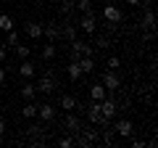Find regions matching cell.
<instances>
[{
	"mask_svg": "<svg viewBox=\"0 0 158 148\" xmlns=\"http://www.w3.org/2000/svg\"><path fill=\"white\" fill-rule=\"evenodd\" d=\"M77 27L82 29V32H87V34H95V29H98V19H95V13H82L79 16V21H77Z\"/></svg>",
	"mask_w": 158,
	"mask_h": 148,
	"instance_id": "obj_3",
	"label": "cell"
},
{
	"mask_svg": "<svg viewBox=\"0 0 158 148\" xmlns=\"http://www.w3.org/2000/svg\"><path fill=\"white\" fill-rule=\"evenodd\" d=\"M56 3H58V0H56Z\"/></svg>",
	"mask_w": 158,
	"mask_h": 148,
	"instance_id": "obj_36",
	"label": "cell"
},
{
	"mask_svg": "<svg viewBox=\"0 0 158 148\" xmlns=\"http://www.w3.org/2000/svg\"><path fill=\"white\" fill-rule=\"evenodd\" d=\"M106 95H108V90L103 87V82H95V85L90 87V98H92V101H103Z\"/></svg>",
	"mask_w": 158,
	"mask_h": 148,
	"instance_id": "obj_13",
	"label": "cell"
},
{
	"mask_svg": "<svg viewBox=\"0 0 158 148\" xmlns=\"http://www.w3.org/2000/svg\"><path fill=\"white\" fill-rule=\"evenodd\" d=\"M0 98H3V87H0Z\"/></svg>",
	"mask_w": 158,
	"mask_h": 148,
	"instance_id": "obj_35",
	"label": "cell"
},
{
	"mask_svg": "<svg viewBox=\"0 0 158 148\" xmlns=\"http://www.w3.org/2000/svg\"><path fill=\"white\" fill-rule=\"evenodd\" d=\"M127 3H129V6H140L142 0H127Z\"/></svg>",
	"mask_w": 158,
	"mask_h": 148,
	"instance_id": "obj_34",
	"label": "cell"
},
{
	"mask_svg": "<svg viewBox=\"0 0 158 148\" xmlns=\"http://www.w3.org/2000/svg\"><path fill=\"white\" fill-rule=\"evenodd\" d=\"M42 58H45V61H53V58H56V45H53V42H48V45L42 48Z\"/></svg>",
	"mask_w": 158,
	"mask_h": 148,
	"instance_id": "obj_24",
	"label": "cell"
},
{
	"mask_svg": "<svg viewBox=\"0 0 158 148\" xmlns=\"http://www.w3.org/2000/svg\"><path fill=\"white\" fill-rule=\"evenodd\" d=\"M21 114L27 116V119H37V103H27V106L21 108Z\"/></svg>",
	"mask_w": 158,
	"mask_h": 148,
	"instance_id": "obj_22",
	"label": "cell"
},
{
	"mask_svg": "<svg viewBox=\"0 0 158 148\" xmlns=\"http://www.w3.org/2000/svg\"><path fill=\"white\" fill-rule=\"evenodd\" d=\"M27 132L32 137H37L40 143H42V132H45V124H32V127H27Z\"/></svg>",
	"mask_w": 158,
	"mask_h": 148,
	"instance_id": "obj_21",
	"label": "cell"
},
{
	"mask_svg": "<svg viewBox=\"0 0 158 148\" xmlns=\"http://www.w3.org/2000/svg\"><path fill=\"white\" fill-rule=\"evenodd\" d=\"M19 74H21V77H27V80H29V77H34V63L24 58V63L19 66Z\"/></svg>",
	"mask_w": 158,
	"mask_h": 148,
	"instance_id": "obj_18",
	"label": "cell"
},
{
	"mask_svg": "<svg viewBox=\"0 0 158 148\" xmlns=\"http://www.w3.org/2000/svg\"><path fill=\"white\" fill-rule=\"evenodd\" d=\"M8 37H6V45L8 48H16L19 45V34H16V29H11V32H6Z\"/></svg>",
	"mask_w": 158,
	"mask_h": 148,
	"instance_id": "obj_25",
	"label": "cell"
},
{
	"mask_svg": "<svg viewBox=\"0 0 158 148\" xmlns=\"http://www.w3.org/2000/svg\"><path fill=\"white\" fill-rule=\"evenodd\" d=\"M98 45L100 48H111V40H108L106 34H100V37H98Z\"/></svg>",
	"mask_w": 158,
	"mask_h": 148,
	"instance_id": "obj_30",
	"label": "cell"
},
{
	"mask_svg": "<svg viewBox=\"0 0 158 148\" xmlns=\"http://www.w3.org/2000/svg\"><path fill=\"white\" fill-rule=\"evenodd\" d=\"M3 80H6V69L0 66V85H3Z\"/></svg>",
	"mask_w": 158,
	"mask_h": 148,
	"instance_id": "obj_32",
	"label": "cell"
},
{
	"mask_svg": "<svg viewBox=\"0 0 158 148\" xmlns=\"http://www.w3.org/2000/svg\"><path fill=\"white\" fill-rule=\"evenodd\" d=\"M58 146H61V148H71V146H74V137H61Z\"/></svg>",
	"mask_w": 158,
	"mask_h": 148,
	"instance_id": "obj_29",
	"label": "cell"
},
{
	"mask_svg": "<svg viewBox=\"0 0 158 148\" xmlns=\"http://www.w3.org/2000/svg\"><path fill=\"white\" fill-rule=\"evenodd\" d=\"M85 114H87V119L92 122V124H100V127H108V119L103 116V111H100V101H92L90 106L85 108Z\"/></svg>",
	"mask_w": 158,
	"mask_h": 148,
	"instance_id": "obj_1",
	"label": "cell"
},
{
	"mask_svg": "<svg viewBox=\"0 0 158 148\" xmlns=\"http://www.w3.org/2000/svg\"><path fill=\"white\" fill-rule=\"evenodd\" d=\"M142 29H153V27H156V13H153L150 11V8H148V11H145V16H142Z\"/></svg>",
	"mask_w": 158,
	"mask_h": 148,
	"instance_id": "obj_19",
	"label": "cell"
},
{
	"mask_svg": "<svg viewBox=\"0 0 158 148\" xmlns=\"http://www.w3.org/2000/svg\"><path fill=\"white\" fill-rule=\"evenodd\" d=\"M3 132H6V122L0 119V135H3Z\"/></svg>",
	"mask_w": 158,
	"mask_h": 148,
	"instance_id": "obj_33",
	"label": "cell"
},
{
	"mask_svg": "<svg viewBox=\"0 0 158 148\" xmlns=\"http://www.w3.org/2000/svg\"><path fill=\"white\" fill-rule=\"evenodd\" d=\"M61 108L63 111H74V108H77V95H63L61 98Z\"/></svg>",
	"mask_w": 158,
	"mask_h": 148,
	"instance_id": "obj_20",
	"label": "cell"
},
{
	"mask_svg": "<svg viewBox=\"0 0 158 148\" xmlns=\"http://www.w3.org/2000/svg\"><path fill=\"white\" fill-rule=\"evenodd\" d=\"M113 132H116V135H121V137H129L132 132H135V127H132L129 119H118L116 124H113Z\"/></svg>",
	"mask_w": 158,
	"mask_h": 148,
	"instance_id": "obj_8",
	"label": "cell"
},
{
	"mask_svg": "<svg viewBox=\"0 0 158 148\" xmlns=\"http://www.w3.org/2000/svg\"><path fill=\"white\" fill-rule=\"evenodd\" d=\"M66 74H69V80H71V82H77L79 77H82V69H79V63H77V61H71V63L66 66Z\"/></svg>",
	"mask_w": 158,
	"mask_h": 148,
	"instance_id": "obj_16",
	"label": "cell"
},
{
	"mask_svg": "<svg viewBox=\"0 0 158 148\" xmlns=\"http://www.w3.org/2000/svg\"><path fill=\"white\" fill-rule=\"evenodd\" d=\"M63 127H66L69 132H74V135H77V132L82 130V122H79V119H77V116H74V114H69L66 119H63Z\"/></svg>",
	"mask_w": 158,
	"mask_h": 148,
	"instance_id": "obj_11",
	"label": "cell"
},
{
	"mask_svg": "<svg viewBox=\"0 0 158 148\" xmlns=\"http://www.w3.org/2000/svg\"><path fill=\"white\" fill-rule=\"evenodd\" d=\"M42 34L48 37V42H56L58 37H61V27H58V24H45V27H42Z\"/></svg>",
	"mask_w": 158,
	"mask_h": 148,
	"instance_id": "obj_10",
	"label": "cell"
},
{
	"mask_svg": "<svg viewBox=\"0 0 158 148\" xmlns=\"http://www.w3.org/2000/svg\"><path fill=\"white\" fill-rule=\"evenodd\" d=\"M6 56H8V50H6V45H0V61H6Z\"/></svg>",
	"mask_w": 158,
	"mask_h": 148,
	"instance_id": "obj_31",
	"label": "cell"
},
{
	"mask_svg": "<svg viewBox=\"0 0 158 148\" xmlns=\"http://www.w3.org/2000/svg\"><path fill=\"white\" fill-rule=\"evenodd\" d=\"M103 87H106V90H121V80H118V74L116 72H111V69H108L106 74H103Z\"/></svg>",
	"mask_w": 158,
	"mask_h": 148,
	"instance_id": "obj_5",
	"label": "cell"
},
{
	"mask_svg": "<svg viewBox=\"0 0 158 148\" xmlns=\"http://www.w3.org/2000/svg\"><path fill=\"white\" fill-rule=\"evenodd\" d=\"M37 116L42 122H53L56 119V106H50V103H37Z\"/></svg>",
	"mask_w": 158,
	"mask_h": 148,
	"instance_id": "obj_7",
	"label": "cell"
},
{
	"mask_svg": "<svg viewBox=\"0 0 158 148\" xmlns=\"http://www.w3.org/2000/svg\"><path fill=\"white\" fill-rule=\"evenodd\" d=\"M79 56H92V48H90V42L77 40V37H74V40H71V58L77 61Z\"/></svg>",
	"mask_w": 158,
	"mask_h": 148,
	"instance_id": "obj_4",
	"label": "cell"
},
{
	"mask_svg": "<svg viewBox=\"0 0 158 148\" xmlns=\"http://www.w3.org/2000/svg\"><path fill=\"white\" fill-rule=\"evenodd\" d=\"M77 8H79V13H90L92 11V0H77Z\"/></svg>",
	"mask_w": 158,
	"mask_h": 148,
	"instance_id": "obj_26",
	"label": "cell"
},
{
	"mask_svg": "<svg viewBox=\"0 0 158 148\" xmlns=\"http://www.w3.org/2000/svg\"><path fill=\"white\" fill-rule=\"evenodd\" d=\"M37 93H45V95H50V93H56V87H58V80L53 77V72H48L45 77H40L37 80Z\"/></svg>",
	"mask_w": 158,
	"mask_h": 148,
	"instance_id": "obj_2",
	"label": "cell"
},
{
	"mask_svg": "<svg viewBox=\"0 0 158 148\" xmlns=\"http://www.w3.org/2000/svg\"><path fill=\"white\" fill-rule=\"evenodd\" d=\"M21 95L27 98V101H34V95H37V87H34L32 82H24V85H21Z\"/></svg>",
	"mask_w": 158,
	"mask_h": 148,
	"instance_id": "obj_17",
	"label": "cell"
},
{
	"mask_svg": "<svg viewBox=\"0 0 158 148\" xmlns=\"http://www.w3.org/2000/svg\"><path fill=\"white\" fill-rule=\"evenodd\" d=\"M118 63H121V61H118L116 56H111V58H108V63H106V66L111 69V72H116V69H118Z\"/></svg>",
	"mask_w": 158,
	"mask_h": 148,
	"instance_id": "obj_28",
	"label": "cell"
},
{
	"mask_svg": "<svg viewBox=\"0 0 158 148\" xmlns=\"http://www.w3.org/2000/svg\"><path fill=\"white\" fill-rule=\"evenodd\" d=\"M13 50H16V56L21 58V61H24V58H29V48H27V45H21V42H19V45L13 48Z\"/></svg>",
	"mask_w": 158,
	"mask_h": 148,
	"instance_id": "obj_27",
	"label": "cell"
},
{
	"mask_svg": "<svg viewBox=\"0 0 158 148\" xmlns=\"http://www.w3.org/2000/svg\"><path fill=\"white\" fill-rule=\"evenodd\" d=\"M61 34H63V37H66L69 42H71L74 37H77V24H66V27L61 29Z\"/></svg>",
	"mask_w": 158,
	"mask_h": 148,
	"instance_id": "obj_23",
	"label": "cell"
},
{
	"mask_svg": "<svg viewBox=\"0 0 158 148\" xmlns=\"http://www.w3.org/2000/svg\"><path fill=\"white\" fill-rule=\"evenodd\" d=\"M103 19H106L108 24H118L121 21V11H118L116 6H106L103 8Z\"/></svg>",
	"mask_w": 158,
	"mask_h": 148,
	"instance_id": "obj_9",
	"label": "cell"
},
{
	"mask_svg": "<svg viewBox=\"0 0 158 148\" xmlns=\"http://www.w3.org/2000/svg\"><path fill=\"white\" fill-rule=\"evenodd\" d=\"M27 34L32 37V40H40V37H42V24L29 21V24H27Z\"/></svg>",
	"mask_w": 158,
	"mask_h": 148,
	"instance_id": "obj_14",
	"label": "cell"
},
{
	"mask_svg": "<svg viewBox=\"0 0 158 148\" xmlns=\"http://www.w3.org/2000/svg\"><path fill=\"white\" fill-rule=\"evenodd\" d=\"M11 29H16V21L8 13H0V32H11Z\"/></svg>",
	"mask_w": 158,
	"mask_h": 148,
	"instance_id": "obj_15",
	"label": "cell"
},
{
	"mask_svg": "<svg viewBox=\"0 0 158 148\" xmlns=\"http://www.w3.org/2000/svg\"><path fill=\"white\" fill-rule=\"evenodd\" d=\"M100 111H103V116H106V119L108 122H111L113 119V116H116V111H118V106H116V101H113V98H103V101H100Z\"/></svg>",
	"mask_w": 158,
	"mask_h": 148,
	"instance_id": "obj_6",
	"label": "cell"
},
{
	"mask_svg": "<svg viewBox=\"0 0 158 148\" xmlns=\"http://www.w3.org/2000/svg\"><path fill=\"white\" fill-rule=\"evenodd\" d=\"M77 63H79V69H82V74H90L92 69H95V61H92V56H79V58H77Z\"/></svg>",
	"mask_w": 158,
	"mask_h": 148,
	"instance_id": "obj_12",
	"label": "cell"
}]
</instances>
